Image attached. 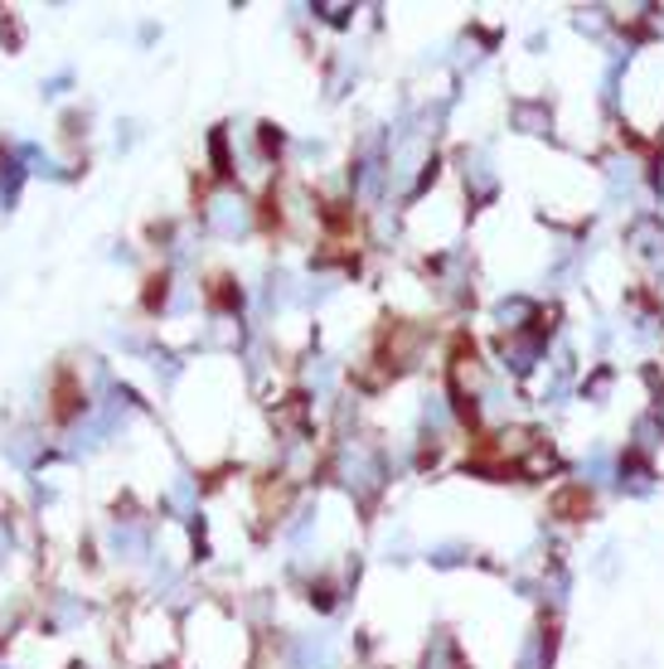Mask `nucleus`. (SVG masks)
<instances>
[{"mask_svg":"<svg viewBox=\"0 0 664 669\" xmlns=\"http://www.w3.org/2000/svg\"><path fill=\"white\" fill-rule=\"evenodd\" d=\"M204 218H209L214 233H228V238H233V233H243L253 214H247V200H243L238 190H219V194L209 200V214H204Z\"/></svg>","mask_w":664,"mask_h":669,"instance_id":"obj_1","label":"nucleus"},{"mask_svg":"<svg viewBox=\"0 0 664 669\" xmlns=\"http://www.w3.org/2000/svg\"><path fill=\"white\" fill-rule=\"evenodd\" d=\"M630 248H636L640 257H660L664 263V224L660 218H640V224H630Z\"/></svg>","mask_w":664,"mask_h":669,"instance_id":"obj_2","label":"nucleus"},{"mask_svg":"<svg viewBox=\"0 0 664 669\" xmlns=\"http://www.w3.org/2000/svg\"><path fill=\"white\" fill-rule=\"evenodd\" d=\"M538 354H544V340H519V335H514V340L505 344V359H510V369H519V374L534 369Z\"/></svg>","mask_w":664,"mask_h":669,"instance_id":"obj_3","label":"nucleus"},{"mask_svg":"<svg viewBox=\"0 0 664 669\" xmlns=\"http://www.w3.org/2000/svg\"><path fill=\"white\" fill-rule=\"evenodd\" d=\"M495 316H500V326L510 330V335H519L528 320H534V306H528L524 296H514V301H500V311H495Z\"/></svg>","mask_w":664,"mask_h":669,"instance_id":"obj_4","label":"nucleus"},{"mask_svg":"<svg viewBox=\"0 0 664 669\" xmlns=\"http://www.w3.org/2000/svg\"><path fill=\"white\" fill-rule=\"evenodd\" d=\"M465 180H475V200H485L495 190V175L485 165V155H465Z\"/></svg>","mask_w":664,"mask_h":669,"instance_id":"obj_5","label":"nucleus"},{"mask_svg":"<svg viewBox=\"0 0 664 669\" xmlns=\"http://www.w3.org/2000/svg\"><path fill=\"white\" fill-rule=\"evenodd\" d=\"M427 669H456V651H451V641H446V635H437V641H432Z\"/></svg>","mask_w":664,"mask_h":669,"instance_id":"obj_6","label":"nucleus"},{"mask_svg":"<svg viewBox=\"0 0 664 669\" xmlns=\"http://www.w3.org/2000/svg\"><path fill=\"white\" fill-rule=\"evenodd\" d=\"M514 122H519V127H524L528 136H544V131H548V117H544L538 108H514Z\"/></svg>","mask_w":664,"mask_h":669,"instance_id":"obj_7","label":"nucleus"},{"mask_svg":"<svg viewBox=\"0 0 664 669\" xmlns=\"http://www.w3.org/2000/svg\"><path fill=\"white\" fill-rule=\"evenodd\" d=\"M519 669H544V635H528V645H524V655H519Z\"/></svg>","mask_w":664,"mask_h":669,"instance_id":"obj_8","label":"nucleus"},{"mask_svg":"<svg viewBox=\"0 0 664 669\" xmlns=\"http://www.w3.org/2000/svg\"><path fill=\"white\" fill-rule=\"evenodd\" d=\"M611 185H616V194H621V185L630 190V185H636V165H630V161H611Z\"/></svg>","mask_w":664,"mask_h":669,"instance_id":"obj_9","label":"nucleus"},{"mask_svg":"<svg viewBox=\"0 0 664 669\" xmlns=\"http://www.w3.org/2000/svg\"><path fill=\"white\" fill-rule=\"evenodd\" d=\"M601 15H606V10H577V29H583V35H597V29L606 25Z\"/></svg>","mask_w":664,"mask_h":669,"instance_id":"obj_10","label":"nucleus"},{"mask_svg":"<svg viewBox=\"0 0 664 669\" xmlns=\"http://www.w3.org/2000/svg\"><path fill=\"white\" fill-rule=\"evenodd\" d=\"M660 287H664V272H660Z\"/></svg>","mask_w":664,"mask_h":669,"instance_id":"obj_11","label":"nucleus"},{"mask_svg":"<svg viewBox=\"0 0 664 669\" xmlns=\"http://www.w3.org/2000/svg\"><path fill=\"white\" fill-rule=\"evenodd\" d=\"M660 29H664V25H660Z\"/></svg>","mask_w":664,"mask_h":669,"instance_id":"obj_12","label":"nucleus"}]
</instances>
